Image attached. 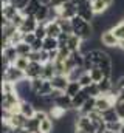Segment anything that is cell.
I'll use <instances>...</instances> for the list:
<instances>
[{
	"mask_svg": "<svg viewBox=\"0 0 124 133\" xmlns=\"http://www.w3.org/2000/svg\"><path fill=\"white\" fill-rule=\"evenodd\" d=\"M42 71H44V64L30 61V65L25 70V76H27V79L31 81V79H36V77H42Z\"/></svg>",
	"mask_w": 124,
	"mask_h": 133,
	"instance_id": "7",
	"label": "cell"
},
{
	"mask_svg": "<svg viewBox=\"0 0 124 133\" xmlns=\"http://www.w3.org/2000/svg\"><path fill=\"white\" fill-rule=\"evenodd\" d=\"M56 66L53 62H48V64H44V71H42V77L45 81H51L54 76H56Z\"/></svg>",
	"mask_w": 124,
	"mask_h": 133,
	"instance_id": "21",
	"label": "cell"
},
{
	"mask_svg": "<svg viewBox=\"0 0 124 133\" xmlns=\"http://www.w3.org/2000/svg\"><path fill=\"white\" fill-rule=\"evenodd\" d=\"M36 20L39 22V23H47L48 20H50V6H47V5H42L39 9H37V12H36Z\"/></svg>",
	"mask_w": 124,
	"mask_h": 133,
	"instance_id": "16",
	"label": "cell"
},
{
	"mask_svg": "<svg viewBox=\"0 0 124 133\" xmlns=\"http://www.w3.org/2000/svg\"><path fill=\"white\" fill-rule=\"evenodd\" d=\"M39 2H40L42 5H47V6H50V5H51V0H39Z\"/></svg>",
	"mask_w": 124,
	"mask_h": 133,
	"instance_id": "46",
	"label": "cell"
},
{
	"mask_svg": "<svg viewBox=\"0 0 124 133\" xmlns=\"http://www.w3.org/2000/svg\"><path fill=\"white\" fill-rule=\"evenodd\" d=\"M33 133H44V132H42V130L39 129V130H36V132H33Z\"/></svg>",
	"mask_w": 124,
	"mask_h": 133,
	"instance_id": "49",
	"label": "cell"
},
{
	"mask_svg": "<svg viewBox=\"0 0 124 133\" xmlns=\"http://www.w3.org/2000/svg\"><path fill=\"white\" fill-rule=\"evenodd\" d=\"M31 48H33V51H42L44 50V39H36L31 43Z\"/></svg>",
	"mask_w": 124,
	"mask_h": 133,
	"instance_id": "40",
	"label": "cell"
},
{
	"mask_svg": "<svg viewBox=\"0 0 124 133\" xmlns=\"http://www.w3.org/2000/svg\"><path fill=\"white\" fill-rule=\"evenodd\" d=\"M70 2H71V3H75V5L78 6V5H81V3H84V2H87V0H70Z\"/></svg>",
	"mask_w": 124,
	"mask_h": 133,
	"instance_id": "45",
	"label": "cell"
},
{
	"mask_svg": "<svg viewBox=\"0 0 124 133\" xmlns=\"http://www.w3.org/2000/svg\"><path fill=\"white\" fill-rule=\"evenodd\" d=\"M37 26H39V22L36 20L34 16H25V20H23V23L20 25L19 30H20L23 34L25 33H34Z\"/></svg>",
	"mask_w": 124,
	"mask_h": 133,
	"instance_id": "9",
	"label": "cell"
},
{
	"mask_svg": "<svg viewBox=\"0 0 124 133\" xmlns=\"http://www.w3.org/2000/svg\"><path fill=\"white\" fill-rule=\"evenodd\" d=\"M70 36H71V34H68V33H61V36L58 37V40H59V48H61V46H67Z\"/></svg>",
	"mask_w": 124,
	"mask_h": 133,
	"instance_id": "41",
	"label": "cell"
},
{
	"mask_svg": "<svg viewBox=\"0 0 124 133\" xmlns=\"http://www.w3.org/2000/svg\"><path fill=\"white\" fill-rule=\"evenodd\" d=\"M89 98H90V95L85 91V88H82L75 98H71V99H73V110H79V108L85 104V101L89 99Z\"/></svg>",
	"mask_w": 124,
	"mask_h": 133,
	"instance_id": "14",
	"label": "cell"
},
{
	"mask_svg": "<svg viewBox=\"0 0 124 133\" xmlns=\"http://www.w3.org/2000/svg\"><path fill=\"white\" fill-rule=\"evenodd\" d=\"M101 115H102V119L106 121V124H107V122H113V121H120V119H121V118H120V115H118V111L115 110V105H113V107H110L109 110L102 111Z\"/></svg>",
	"mask_w": 124,
	"mask_h": 133,
	"instance_id": "20",
	"label": "cell"
},
{
	"mask_svg": "<svg viewBox=\"0 0 124 133\" xmlns=\"http://www.w3.org/2000/svg\"><path fill=\"white\" fill-rule=\"evenodd\" d=\"M45 28H47V36L50 37H59L62 33V28L58 20H48L45 23Z\"/></svg>",
	"mask_w": 124,
	"mask_h": 133,
	"instance_id": "12",
	"label": "cell"
},
{
	"mask_svg": "<svg viewBox=\"0 0 124 133\" xmlns=\"http://www.w3.org/2000/svg\"><path fill=\"white\" fill-rule=\"evenodd\" d=\"M54 105H58V107H61V108H64V110H71L73 108V99L68 96V95H62V96H59L58 99L54 101Z\"/></svg>",
	"mask_w": 124,
	"mask_h": 133,
	"instance_id": "17",
	"label": "cell"
},
{
	"mask_svg": "<svg viewBox=\"0 0 124 133\" xmlns=\"http://www.w3.org/2000/svg\"><path fill=\"white\" fill-rule=\"evenodd\" d=\"M75 129H81L87 133H96V125L92 122L89 115H79L75 122Z\"/></svg>",
	"mask_w": 124,
	"mask_h": 133,
	"instance_id": "3",
	"label": "cell"
},
{
	"mask_svg": "<svg viewBox=\"0 0 124 133\" xmlns=\"http://www.w3.org/2000/svg\"><path fill=\"white\" fill-rule=\"evenodd\" d=\"M78 81H79V84L82 85V88H85V87H89V85H92V84H93V79H92V76H90V73H89V71L82 73V76H81Z\"/></svg>",
	"mask_w": 124,
	"mask_h": 133,
	"instance_id": "34",
	"label": "cell"
},
{
	"mask_svg": "<svg viewBox=\"0 0 124 133\" xmlns=\"http://www.w3.org/2000/svg\"><path fill=\"white\" fill-rule=\"evenodd\" d=\"M50 82H51L53 88L65 91V90H67V87H68V84H70V79H68V76H67V74H56Z\"/></svg>",
	"mask_w": 124,
	"mask_h": 133,
	"instance_id": "10",
	"label": "cell"
},
{
	"mask_svg": "<svg viewBox=\"0 0 124 133\" xmlns=\"http://www.w3.org/2000/svg\"><path fill=\"white\" fill-rule=\"evenodd\" d=\"M58 48H59V40H58V37H50V36H47V37L44 39V50L53 51V50H58Z\"/></svg>",
	"mask_w": 124,
	"mask_h": 133,
	"instance_id": "25",
	"label": "cell"
},
{
	"mask_svg": "<svg viewBox=\"0 0 124 133\" xmlns=\"http://www.w3.org/2000/svg\"><path fill=\"white\" fill-rule=\"evenodd\" d=\"M42 6V3L39 2V0H30V3L27 5V8L22 11V14L23 16H36V12H37V9Z\"/></svg>",
	"mask_w": 124,
	"mask_h": 133,
	"instance_id": "23",
	"label": "cell"
},
{
	"mask_svg": "<svg viewBox=\"0 0 124 133\" xmlns=\"http://www.w3.org/2000/svg\"><path fill=\"white\" fill-rule=\"evenodd\" d=\"M82 43H84V40H82L79 36H76V34H71V36H70V39H68V43H67V46L70 48V51H78V50H81Z\"/></svg>",
	"mask_w": 124,
	"mask_h": 133,
	"instance_id": "22",
	"label": "cell"
},
{
	"mask_svg": "<svg viewBox=\"0 0 124 133\" xmlns=\"http://www.w3.org/2000/svg\"><path fill=\"white\" fill-rule=\"evenodd\" d=\"M71 25H73V34L79 36L82 40H90L92 39V34L95 31V26H93L92 22L82 19L81 16H75L71 19Z\"/></svg>",
	"mask_w": 124,
	"mask_h": 133,
	"instance_id": "1",
	"label": "cell"
},
{
	"mask_svg": "<svg viewBox=\"0 0 124 133\" xmlns=\"http://www.w3.org/2000/svg\"><path fill=\"white\" fill-rule=\"evenodd\" d=\"M59 25L62 28V33H68V34H73V25H71V20L70 19H64V17H59L58 19Z\"/></svg>",
	"mask_w": 124,
	"mask_h": 133,
	"instance_id": "29",
	"label": "cell"
},
{
	"mask_svg": "<svg viewBox=\"0 0 124 133\" xmlns=\"http://www.w3.org/2000/svg\"><path fill=\"white\" fill-rule=\"evenodd\" d=\"M104 133H123V132H113V130H106Z\"/></svg>",
	"mask_w": 124,
	"mask_h": 133,
	"instance_id": "48",
	"label": "cell"
},
{
	"mask_svg": "<svg viewBox=\"0 0 124 133\" xmlns=\"http://www.w3.org/2000/svg\"><path fill=\"white\" fill-rule=\"evenodd\" d=\"M68 0H51V5L50 6H53V8H61L62 5H65Z\"/></svg>",
	"mask_w": 124,
	"mask_h": 133,
	"instance_id": "44",
	"label": "cell"
},
{
	"mask_svg": "<svg viewBox=\"0 0 124 133\" xmlns=\"http://www.w3.org/2000/svg\"><path fill=\"white\" fill-rule=\"evenodd\" d=\"M93 110H96V98L90 96L89 99L85 101V104L78 110V113H79V115H90Z\"/></svg>",
	"mask_w": 124,
	"mask_h": 133,
	"instance_id": "19",
	"label": "cell"
},
{
	"mask_svg": "<svg viewBox=\"0 0 124 133\" xmlns=\"http://www.w3.org/2000/svg\"><path fill=\"white\" fill-rule=\"evenodd\" d=\"M110 30L115 33V36H116L120 40H123V39H124V19H123V20H120V22H118L115 26H112Z\"/></svg>",
	"mask_w": 124,
	"mask_h": 133,
	"instance_id": "32",
	"label": "cell"
},
{
	"mask_svg": "<svg viewBox=\"0 0 124 133\" xmlns=\"http://www.w3.org/2000/svg\"><path fill=\"white\" fill-rule=\"evenodd\" d=\"M19 12H22V11H19L9 0H3V3H2V17L8 19V20L11 22Z\"/></svg>",
	"mask_w": 124,
	"mask_h": 133,
	"instance_id": "6",
	"label": "cell"
},
{
	"mask_svg": "<svg viewBox=\"0 0 124 133\" xmlns=\"http://www.w3.org/2000/svg\"><path fill=\"white\" fill-rule=\"evenodd\" d=\"M118 48H120L121 51H124V39H123V40H120V45H118Z\"/></svg>",
	"mask_w": 124,
	"mask_h": 133,
	"instance_id": "47",
	"label": "cell"
},
{
	"mask_svg": "<svg viewBox=\"0 0 124 133\" xmlns=\"http://www.w3.org/2000/svg\"><path fill=\"white\" fill-rule=\"evenodd\" d=\"M75 16H78V6L75 5V3H71L70 0L65 3V5H62L61 8H59V17H64V19H73Z\"/></svg>",
	"mask_w": 124,
	"mask_h": 133,
	"instance_id": "8",
	"label": "cell"
},
{
	"mask_svg": "<svg viewBox=\"0 0 124 133\" xmlns=\"http://www.w3.org/2000/svg\"><path fill=\"white\" fill-rule=\"evenodd\" d=\"M19 11H23L25 8H27V5L30 3V0H9Z\"/></svg>",
	"mask_w": 124,
	"mask_h": 133,
	"instance_id": "39",
	"label": "cell"
},
{
	"mask_svg": "<svg viewBox=\"0 0 124 133\" xmlns=\"http://www.w3.org/2000/svg\"><path fill=\"white\" fill-rule=\"evenodd\" d=\"M123 19H124V17H123Z\"/></svg>",
	"mask_w": 124,
	"mask_h": 133,
	"instance_id": "50",
	"label": "cell"
},
{
	"mask_svg": "<svg viewBox=\"0 0 124 133\" xmlns=\"http://www.w3.org/2000/svg\"><path fill=\"white\" fill-rule=\"evenodd\" d=\"M44 82H45V79H44V77L31 79V88H33V91H34V93H37V91L40 90V87L44 85Z\"/></svg>",
	"mask_w": 124,
	"mask_h": 133,
	"instance_id": "36",
	"label": "cell"
},
{
	"mask_svg": "<svg viewBox=\"0 0 124 133\" xmlns=\"http://www.w3.org/2000/svg\"><path fill=\"white\" fill-rule=\"evenodd\" d=\"M36 39H37V37H36V34H34V33H25V34H23V42H25V43H28V45H31Z\"/></svg>",
	"mask_w": 124,
	"mask_h": 133,
	"instance_id": "42",
	"label": "cell"
},
{
	"mask_svg": "<svg viewBox=\"0 0 124 133\" xmlns=\"http://www.w3.org/2000/svg\"><path fill=\"white\" fill-rule=\"evenodd\" d=\"M23 79H27L25 71H23V70H19L16 65H9L5 71H3V81H6V82L19 84V82H22Z\"/></svg>",
	"mask_w": 124,
	"mask_h": 133,
	"instance_id": "2",
	"label": "cell"
},
{
	"mask_svg": "<svg viewBox=\"0 0 124 133\" xmlns=\"http://www.w3.org/2000/svg\"><path fill=\"white\" fill-rule=\"evenodd\" d=\"M13 65H16L19 70H27L28 68V65H30V57L28 56H17V59L14 61V64Z\"/></svg>",
	"mask_w": 124,
	"mask_h": 133,
	"instance_id": "28",
	"label": "cell"
},
{
	"mask_svg": "<svg viewBox=\"0 0 124 133\" xmlns=\"http://www.w3.org/2000/svg\"><path fill=\"white\" fill-rule=\"evenodd\" d=\"M99 42L107 48H118V45H120V39L115 36V33L112 30L102 31L101 36H99Z\"/></svg>",
	"mask_w": 124,
	"mask_h": 133,
	"instance_id": "4",
	"label": "cell"
},
{
	"mask_svg": "<svg viewBox=\"0 0 124 133\" xmlns=\"http://www.w3.org/2000/svg\"><path fill=\"white\" fill-rule=\"evenodd\" d=\"M115 110L118 111L120 118L124 121V99H116V102H115Z\"/></svg>",
	"mask_w": 124,
	"mask_h": 133,
	"instance_id": "38",
	"label": "cell"
},
{
	"mask_svg": "<svg viewBox=\"0 0 124 133\" xmlns=\"http://www.w3.org/2000/svg\"><path fill=\"white\" fill-rule=\"evenodd\" d=\"M27 121H28V118L27 116H23L22 113H14L13 116H11V119H9V125L11 127H14V129H20V127H25L27 125Z\"/></svg>",
	"mask_w": 124,
	"mask_h": 133,
	"instance_id": "15",
	"label": "cell"
},
{
	"mask_svg": "<svg viewBox=\"0 0 124 133\" xmlns=\"http://www.w3.org/2000/svg\"><path fill=\"white\" fill-rule=\"evenodd\" d=\"M36 107H34V104L31 102V101H22L20 102V113L23 115V116H27L28 119L31 118H34L36 116Z\"/></svg>",
	"mask_w": 124,
	"mask_h": 133,
	"instance_id": "13",
	"label": "cell"
},
{
	"mask_svg": "<svg viewBox=\"0 0 124 133\" xmlns=\"http://www.w3.org/2000/svg\"><path fill=\"white\" fill-rule=\"evenodd\" d=\"M92 5H93V9H95V14H106L112 6L106 2V0H92Z\"/></svg>",
	"mask_w": 124,
	"mask_h": 133,
	"instance_id": "18",
	"label": "cell"
},
{
	"mask_svg": "<svg viewBox=\"0 0 124 133\" xmlns=\"http://www.w3.org/2000/svg\"><path fill=\"white\" fill-rule=\"evenodd\" d=\"M81 90H82V85L79 84V81H70V84L65 90V95H68L70 98H75Z\"/></svg>",
	"mask_w": 124,
	"mask_h": 133,
	"instance_id": "24",
	"label": "cell"
},
{
	"mask_svg": "<svg viewBox=\"0 0 124 133\" xmlns=\"http://www.w3.org/2000/svg\"><path fill=\"white\" fill-rule=\"evenodd\" d=\"M107 130H113V132H123L124 130V121H113V122H107Z\"/></svg>",
	"mask_w": 124,
	"mask_h": 133,
	"instance_id": "33",
	"label": "cell"
},
{
	"mask_svg": "<svg viewBox=\"0 0 124 133\" xmlns=\"http://www.w3.org/2000/svg\"><path fill=\"white\" fill-rule=\"evenodd\" d=\"M48 115H50V118H53V119L62 121V119H64V116L67 115V110H64V108L58 107V105H53V107H50Z\"/></svg>",
	"mask_w": 124,
	"mask_h": 133,
	"instance_id": "26",
	"label": "cell"
},
{
	"mask_svg": "<svg viewBox=\"0 0 124 133\" xmlns=\"http://www.w3.org/2000/svg\"><path fill=\"white\" fill-rule=\"evenodd\" d=\"M2 56H3V59L5 61H8L9 64H14V61L17 59V50H16V45H6V46H3L2 48Z\"/></svg>",
	"mask_w": 124,
	"mask_h": 133,
	"instance_id": "11",
	"label": "cell"
},
{
	"mask_svg": "<svg viewBox=\"0 0 124 133\" xmlns=\"http://www.w3.org/2000/svg\"><path fill=\"white\" fill-rule=\"evenodd\" d=\"M78 16H81L82 19L89 20V22H93L95 20V9H93L92 0H87L81 5H78Z\"/></svg>",
	"mask_w": 124,
	"mask_h": 133,
	"instance_id": "5",
	"label": "cell"
},
{
	"mask_svg": "<svg viewBox=\"0 0 124 133\" xmlns=\"http://www.w3.org/2000/svg\"><path fill=\"white\" fill-rule=\"evenodd\" d=\"M39 125H40V121H37L36 118H31V119L27 121L25 129H27L30 133H33V132H36V130H39Z\"/></svg>",
	"mask_w": 124,
	"mask_h": 133,
	"instance_id": "35",
	"label": "cell"
},
{
	"mask_svg": "<svg viewBox=\"0 0 124 133\" xmlns=\"http://www.w3.org/2000/svg\"><path fill=\"white\" fill-rule=\"evenodd\" d=\"M39 129H40L44 133H53V130H54L53 119H51L50 116H48V118H45L44 121H40V125H39Z\"/></svg>",
	"mask_w": 124,
	"mask_h": 133,
	"instance_id": "27",
	"label": "cell"
},
{
	"mask_svg": "<svg viewBox=\"0 0 124 133\" xmlns=\"http://www.w3.org/2000/svg\"><path fill=\"white\" fill-rule=\"evenodd\" d=\"M34 34H36L37 39H45V37H47V28H45V23H39V26L36 28Z\"/></svg>",
	"mask_w": 124,
	"mask_h": 133,
	"instance_id": "37",
	"label": "cell"
},
{
	"mask_svg": "<svg viewBox=\"0 0 124 133\" xmlns=\"http://www.w3.org/2000/svg\"><path fill=\"white\" fill-rule=\"evenodd\" d=\"M28 57H30L31 62H40V51H31L30 54H28Z\"/></svg>",
	"mask_w": 124,
	"mask_h": 133,
	"instance_id": "43",
	"label": "cell"
},
{
	"mask_svg": "<svg viewBox=\"0 0 124 133\" xmlns=\"http://www.w3.org/2000/svg\"><path fill=\"white\" fill-rule=\"evenodd\" d=\"M89 73H90V76H92L93 82H96V84H98V82H101V81L106 77V76H104V73H102V70H101V68H98V66H93Z\"/></svg>",
	"mask_w": 124,
	"mask_h": 133,
	"instance_id": "31",
	"label": "cell"
},
{
	"mask_svg": "<svg viewBox=\"0 0 124 133\" xmlns=\"http://www.w3.org/2000/svg\"><path fill=\"white\" fill-rule=\"evenodd\" d=\"M16 50H17V54H19V56H28L31 51H33L31 45L25 43V42H20V43H17V45H16Z\"/></svg>",
	"mask_w": 124,
	"mask_h": 133,
	"instance_id": "30",
	"label": "cell"
}]
</instances>
